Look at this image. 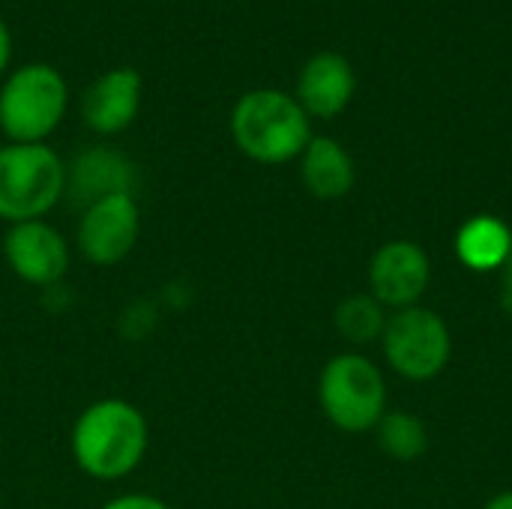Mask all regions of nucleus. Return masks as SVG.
Instances as JSON below:
<instances>
[{"instance_id": "nucleus-1", "label": "nucleus", "mask_w": 512, "mask_h": 509, "mask_svg": "<svg viewBox=\"0 0 512 509\" xmlns=\"http://www.w3.org/2000/svg\"><path fill=\"white\" fill-rule=\"evenodd\" d=\"M150 450V423L144 411L120 396L90 402L69 429V453L75 468L96 483H120L132 477Z\"/></svg>"}, {"instance_id": "nucleus-2", "label": "nucleus", "mask_w": 512, "mask_h": 509, "mask_svg": "<svg viewBox=\"0 0 512 509\" xmlns=\"http://www.w3.org/2000/svg\"><path fill=\"white\" fill-rule=\"evenodd\" d=\"M228 129L237 150L258 165H285L300 159L312 141V117L291 93L273 87L243 93L231 108Z\"/></svg>"}, {"instance_id": "nucleus-3", "label": "nucleus", "mask_w": 512, "mask_h": 509, "mask_svg": "<svg viewBox=\"0 0 512 509\" xmlns=\"http://www.w3.org/2000/svg\"><path fill=\"white\" fill-rule=\"evenodd\" d=\"M69 111V84L48 63H24L0 84V135L6 144H48Z\"/></svg>"}, {"instance_id": "nucleus-4", "label": "nucleus", "mask_w": 512, "mask_h": 509, "mask_svg": "<svg viewBox=\"0 0 512 509\" xmlns=\"http://www.w3.org/2000/svg\"><path fill=\"white\" fill-rule=\"evenodd\" d=\"M66 198V162L48 144H3L0 150V222L48 219Z\"/></svg>"}, {"instance_id": "nucleus-5", "label": "nucleus", "mask_w": 512, "mask_h": 509, "mask_svg": "<svg viewBox=\"0 0 512 509\" xmlns=\"http://www.w3.org/2000/svg\"><path fill=\"white\" fill-rule=\"evenodd\" d=\"M318 405L324 417L348 435L372 432L387 414V381L378 363L360 351L330 357L318 378Z\"/></svg>"}, {"instance_id": "nucleus-6", "label": "nucleus", "mask_w": 512, "mask_h": 509, "mask_svg": "<svg viewBox=\"0 0 512 509\" xmlns=\"http://www.w3.org/2000/svg\"><path fill=\"white\" fill-rule=\"evenodd\" d=\"M381 348L396 375L408 381H432L450 363L453 336L438 312L426 306H408L387 318Z\"/></svg>"}, {"instance_id": "nucleus-7", "label": "nucleus", "mask_w": 512, "mask_h": 509, "mask_svg": "<svg viewBox=\"0 0 512 509\" xmlns=\"http://www.w3.org/2000/svg\"><path fill=\"white\" fill-rule=\"evenodd\" d=\"M141 204L132 192L87 204L75 225V249L90 267H117L141 240Z\"/></svg>"}, {"instance_id": "nucleus-8", "label": "nucleus", "mask_w": 512, "mask_h": 509, "mask_svg": "<svg viewBox=\"0 0 512 509\" xmlns=\"http://www.w3.org/2000/svg\"><path fill=\"white\" fill-rule=\"evenodd\" d=\"M0 249L12 276L42 291L57 288L72 267V246L48 219L6 225Z\"/></svg>"}, {"instance_id": "nucleus-9", "label": "nucleus", "mask_w": 512, "mask_h": 509, "mask_svg": "<svg viewBox=\"0 0 512 509\" xmlns=\"http://www.w3.org/2000/svg\"><path fill=\"white\" fill-rule=\"evenodd\" d=\"M432 279V261L414 240H390L369 261V294L384 309L420 306Z\"/></svg>"}, {"instance_id": "nucleus-10", "label": "nucleus", "mask_w": 512, "mask_h": 509, "mask_svg": "<svg viewBox=\"0 0 512 509\" xmlns=\"http://www.w3.org/2000/svg\"><path fill=\"white\" fill-rule=\"evenodd\" d=\"M144 99V78L132 66H117L102 72L81 96V120L93 135L111 138L126 132Z\"/></svg>"}, {"instance_id": "nucleus-11", "label": "nucleus", "mask_w": 512, "mask_h": 509, "mask_svg": "<svg viewBox=\"0 0 512 509\" xmlns=\"http://www.w3.org/2000/svg\"><path fill=\"white\" fill-rule=\"evenodd\" d=\"M135 186V162L111 144H90L66 165V198L75 201L81 210L108 195H135Z\"/></svg>"}, {"instance_id": "nucleus-12", "label": "nucleus", "mask_w": 512, "mask_h": 509, "mask_svg": "<svg viewBox=\"0 0 512 509\" xmlns=\"http://www.w3.org/2000/svg\"><path fill=\"white\" fill-rule=\"evenodd\" d=\"M354 87H357V75L348 57L336 51H321L303 63L294 99L303 105L309 117L330 120L348 108V102L354 99Z\"/></svg>"}, {"instance_id": "nucleus-13", "label": "nucleus", "mask_w": 512, "mask_h": 509, "mask_svg": "<svg viewBox=\"0 0 512 509\" xmlns=\"http://www.w3.org/2000/svg\"><path fill=\"white\" fill-rule=\"evenodd\" d=\"M300 180L306 192L318 201H339L354 189L357 168L351 153L327 135H312L300 153Z\"/></svg>"}, {"instance_id": "nucleus-14", "label": "nucleus", "mask_w": 512, "mask_h": 509, "mask_svg": "<svg viewBox=\"0 0 512 509\" xmlns=\"http://www.w3.org/2000/svg\"><path fill=\"white\" fill-rule=\"evenodd\" d=\"M512 252V231L498 216H474L456 234V255L474 273L501 270Z\"/></svg>"}, {"instance_id": "nucleus-15", "label": "nucleus", "mask_w": 512, "mask_h": 509, "mask_svg": "<svg viewBox=\"0 0 512 509\" xmlns=\"http://www.w3.org/2000/svg\"><path fill=\"white\" fill-rule=\"evenodd\" d=\"M387 318H390L387 309L372 294H351L333 312L336 333L345 342L357 345V348L372 345V342H381L384 327H387Z\"/></svg>"}, {"instance_id": "nucleus-16", "label": "nucleus", "mask_w": 512, "mask_h": 509, "mask_svg": "<svg viewBox=\"0 0 512 509\" xmlns=\"http://www.w3.org/2000/svg\"><path fill=\"white\" fill-rule=\"evenodd\" d=\"M381 450L393 462H417L429 450V429L417 414L408 411H387L375 426Z\"/></svg>"}, {"instance_id": "nucleus-17", "label": "nucleus", "mask_w": 512, "mask_h": 509, "mask_svg": "<svg viewBox=\"0 0 512 509\" xmlns=\"http://www.w3.org/2000/svg\"><path fill=\"white\" fill-rule=\"evenodd\" d=\"M99 509H174L168 501L156 498V495H147V492H123V495H114L108 498Z\"/></svg>"}, {"instance_id": "nucleus-18", "label": "nucleus", "mask_w": 512, "mask_h": 509, "mask_svg": "<svg viewBox=\"0 0 512 509\" xmlns=\"http://www.w3.org/2000/svg\"><path fill=\"white\" fill-rule=\"evenodd\" d=\"M501 309L512 318V252L501 267Z\"/></svg>"}, {"instance_id": "nucleus-19", "label": "nucleus", "mask_w": 512, "mask_h": 509, "mask_svg": "<svg viewBox=\"0 0 512 509\" xmlns=\"http://www.w3.org/2000/svg\"><path fill=\"white\" fill-rule=\"evenodd\" d=\"M9 60H12V33H9L6 21L0 18V75L9 69Z\"/></svg>"}, {"instance_id": "nucleus-20", "label": "nucleus", "mask_w": 512, "mask_h": 509, "mask_svg": "<svg viewBox=\"0 0 512 509\" xmlns=\"http://www.w3.org/2000/svg\"><path fill=\"white\" fill-rule=\"evenodd\" d=\"M483 509H512V492H504V495L492 498Z\"/></svg>"}, {"instance_id": "nucleus-21", "label": "nucleus", "mask_w": 512, "mask_h": 509, "mask_svg": "<svg viewBox=\"0 0 512 509\" xmlns=\"http://www.w3.org/2000/svg\"><path fill=\"white\" fill-rule=\"evenodd\" d=\"M3 144H6V141H3V138H0V150H3Z\"/></svg>"}]
</instances>
